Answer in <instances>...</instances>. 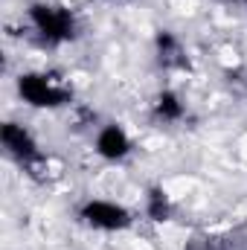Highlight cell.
I'll return each instance as SVG.
<instances>
[{
  "label": "cell",
  "instance_id": "7",
  "mask_svg": "<svg viewBox=\"0 0 247 250\" xmlns=\"http://www.w3.org/2000/svg\"><path fill=\"white\" fill-rule=\"evenodd\" d=\"M145 215H148L151 221H169V215H172V201H169V195H166L163 189H151V192L145 195Z\"/></svg>",
  "mask_w": 247,
  "mask_h": 250
},
{
  "label": "cell",
  "instance_id": "3",
  "mask_svg": "<svg viewBox=\"0 0 247 250\" xmlns=\"http://www.w3.org/2000/svg\"><path fill=\"white\" fill-rule=\"evenodd\" d=\"M79 218L90 230H99V233H123L134 224L131 209L120 201H111V198H87V201H82Z\"/></svg>",
  "mask_w": 247,
  "mask_h": 250
},
{
  "label": "cell",
  "instance_id": "8",
  "mask_svg": "<svg viewBox=\"0 0 247 250\" xmlns=\"http://www.w3.org/2000/svg\"><path fill=\"white\" fill-rule=\"evenodd\" d=\"M227 3H242V0H227Z\"/></svg>",
  "mask_w": 247,
  "mask_h": 250
},
{
  "label": "cell",
  "instance_id": "6",
  "mask_svg": "<svg viewBox=\"0 0 247 250\" xmlns=\"http://www.w3.org/2000/svg\"><path fill=\"white\" fill-rule=\"evenodd\" d=\"M151 114H154V120H160V123H181L186 117L184 96H181L178 90H172V87H163V90L154 96V102H151Z\"/></svg>",
  "mask_w": 247,
  "mask_h": 250
},
{
  "label": "cell",
  "instance_id": "4",
  "mask_svg": "<svg viewBox=\"0 0 247 250\" xmlns=\"http://www.w3.org/2000/svg\"><path fill=\"white\" fill-rule=\"evenodd\" d=\"M0 146H3V151H6L15 163H21L23 169H38V166L47 163V157H44V151H41L35 134H32L23 123L6 120V123L0 125Z\"/></svg>",
  "mask_w": 247,
  "mask_h": 250
},
{
  "label": "cell",
  "instance_id": "2",
  "mask_svg": "<svg viewBox=\"0 0 247 250\" xmlns=\"http://www.w3.org/2000/svg\"><path fill=\"white\" fill-rule=\"evenodd\" d=\"M15 93L26 108H35V111H53L70 102V90L59 84L50 73H41V70L21 73L15 79Z\"/></svg>",
  "mask_w": 247,
  "mask_h": 250
},
{
  "label": "cell",
  "instance_id": "1",
  "mask_svg": "<svg viewBox=\"0 0 247 250\" xmlns=\"http://www.w3.org/2000/svg\"><path fill=\"white\" fill-rule=\"evenodd\" d=\"M26 21L32 26V32L50 44V47H62L76 41L79 35V18L73 9H67L62 3H50V0H38V3H29L26 9Z\"/></svg>",
  "mask_w": 247,
  "mask_h": 250
},
{
  "label": "cell",
  "instance_id": "5",
  "mask_svg": "<svg viewBox=\"0 0 247 250\" xmlns=\"http://www.w3.org/2000/svg\"><path fill=\"white\" fill-rule=\"evenodd\" d=\"M93 151L105 163H123V160L131 157V151H134V140H131V134L120 123H105V125L96 128Z\"/></svg>",
  "mask_w": 247,
  "mask_h": 250
}]
</instances>
